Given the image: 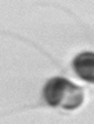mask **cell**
I'll return each mask as SVG.
<instances>
[{
    "instance_id": "obj_1",
    "label": "cell",
    "mask_w": 94,
    "mask_h": 124,
    "mask_svg": "<svg viewBox=\"0 0 94 124\" xmlns=\"http://www.w3.org/2000/svg\"><path fill=\"white\" fill-rule=\"evenodd\" d=\"M43 95L50 106L64 108L68 110L79 108L85 99L83 88L65 77L50 79L44 85Z\"/></svg>"
},
{
    "instance_id": "obj_2",
    "label": "cell",
    "mask_w": 94,
    "mask_h": 124,
    "mask_svg": "<svg viewBox=\"0 0 94 124\" xmlns=\"http://www.w3.org/2000/svg\"><path fill=\"white\" fill-rule=\"evenodd\" d=\"M73 70L82 80L94 84V53L85 51L73 59Z\"/></svg>"
}]
</instances>
